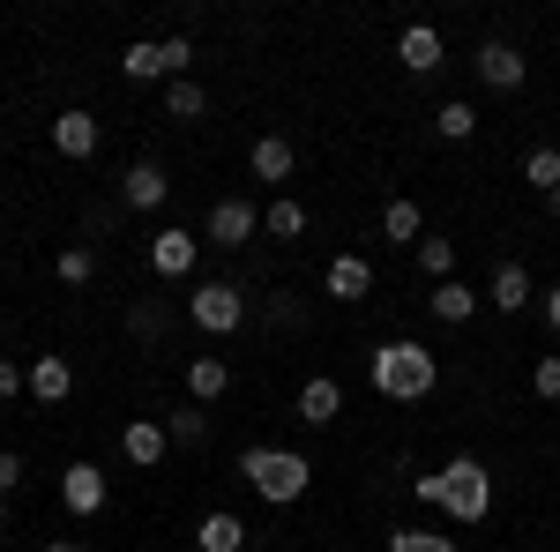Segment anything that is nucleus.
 I'll use <instances>...</instances> for the list:
<instances>
[{
  "mask_svg": "<svg viewBox=\"0 0 560 552\" xmlns=\"http://www.w3.org/2000/svg\"><path fill=\"white\" fill-rule=\"evenodd\" d=\"M411 493L433 501L441 515H456V522H486V515H493V470L478 463V456H448V463L433 470V478H419Z\"/></svg>",
  "mask_w": 560,
  "mask_h": 552,
  "instance_id": "obj_1",
  "label": "nucleus"
},
{
  "mask_svg": "<svg viewBox=\"0 0 560 552\" xmlns=\"http://www.w3.org/2000/svg\"><path fill=\"white\" fill-rule=\"evenodd\" d=\"M366 381L382 388V396H396V403H419V396L441 388V359H433L427 343L396 337V343H382V351L366 359Z\"/></svg>",
  "mask_w": 560,
  "mask_h": 552,
  "instance_id": "obj_2",
  "label": "nucleus"
},
{
  "mask_svg": "<svg viewBox=\"0 0 560 552\" xmlns=\"http://www.w3.org/2000/svg\"><path fill=\"white\" fill-rule=\"evenodd\" d=\"M240 478L255 485L261 501L284 508V501H300V493H306L314 470H306V456H292V448H247V456H240Z\"/></svg>",
  "mask_w": 560,
  "mask_h": 552,
  "instance_id": "obj_3",
  "label": "nucleus"
},
{
  "mask_svg": "<svg viewBox=\"0 0 560 552\" xmlns=\"http://www.w3.org/2000/svg\"><path fill=\"white\" fill-rule=\"evenodd\" d=\"M187 321L210 329V337H232V329L247 321V298L232 292V284H195V292H187Z\"/></svg>",
  "mask_w": 560,
  "mask_h": 552,
  "instance_id": "obj_4",
  "label": "nucleus"
},
{
  "mask_svg": "<svg viewBox=\"0 0 560 552\" xmlns=\"http://www.w3.org/2000/svg\"><path fill=\"white\" fill-rule=\"evenodd\" d=\"M255 232H261V210L240 202V195H224V202L210 210V247H247Z\"/></svg>",
  "mask_w": 560,
  "mask_h": 552,
  "instance_id": "obj_5",
  "label": "nucleus"
},
{
  "mask_svg": "<svg viewBox=\"0 0 560 552\" xmlns=\"http://www.w3.org/2000/svg\"><path fill=\"white\" fill-rule=\"evenodd\" d=\"M523 75H530V60L516 45H478V83L486 90H523Z\"/></svg>",
  "mask_w": 560,
  "mask_h": 552,
  "instance_id": "obj_6",
  "label": "nucleus"
},
{
  "mask_svg": "<svg viewBox=\"0 0 560 552\" xmlns=\"http://www.w3.org/2000/svg\"><path fill=\"white\" fill-rule=\"evenodd\" d=\"M195 255H202V239H195V232H158V239H150V269H158V277H187V269H195Z\"/></svg>",
  "mask_w": 560,
  "mask_h": 552,
  "instance_id": "obj_7",
  "label": "nucleus"
},
{
  "mask_svg": "<svg viewBox=\"0 0 560 552\" xmlns=\"http://www.w3.org/2000/svg\"><path fill=\"white\" fill-rule=\"evenodd\" d=\"M165 448H173V441H165V425H158V419H128L120 456H128L135 470H158V463H165Z\"/></svg>",
  "mask_w": 560,
  "mask_h": 552,
  "instance_id": "obj_8",
  "label": "nucleus"
},
{
  "mask_svg": "<svg viewBox=\"0 0 560 552\" xmlns=\"http://www.w3.org/2000/svg\"><path fill=\"white\" fill-rule=\"evenodd\" d=\"M60 501L75 515H97L105 508V470L97 463H68V478H60Z\"/></svg>",
  "mask_w": 560,
  "mask_h": 552,
  "instance_id": "obj_9",
  "label": "nucleus"
},
{
  "mask_svg": "<svg viewBox=\"0 0 560 552\" xmlns=\"http://www.w3.org/2000/svg\"><path fill=\"white\" fill-rule=\"evenodd\" d=\"M396 60H404L411 75H433V68H441V31H433V23H411V31L396 38Z\"/></svg>",
  "mask_w": 560,
  "mask_h": 552,
  "instance_id": "obj_10",
  "label": "nucleus"
},
{
  "mask_svg": "<svg viewBox=\"0 0 560 552\" xmlns=\"http://www.w3.org/2000/svg\"><path fill=\"white\" fill-rule=\"evenodd\" d=\"M52 150L60 157H97V120L90 113H60L52 120Z\"/></svg>",
  "mask_w": 560,
  "mask_h": 552,
  "instance_id": "obj_11",
  "label": "nucleus"
},
{
  "mask_svg": "<svg viewBox=\"0 0 560 552\" xmlns=\"http://www.w3.org/2000/svg\"><path fill=\"white\" fill-rule=\"evenodd\" d=\"M322 292H329V298H366V292H374V269H366L359 255H337V261H329V277H322Z\"/></svg>",
  "mask_w": 560,
  "mask_h": 552,
  "instance_id": "obj_12",
  "label": "nucleus"
},
{
  "mask_svg": "<svg viewBox=\"0 0 560 552\" xmlns=\"http://www.w3.org/2000/svg\"><path fill=\"white\" fill-rule=\"evenodd\" d=\"M247 165H255V179H269V187H277V179H292V165H300V157H292V142H284V134H261L255 150H247Z\"/></svg>",
  "mask_w": 560,
  "mask_h": 552,
  "instance_id": "obj_13",
  "label": "nucleus"
},
{
  "mask_svg": "<svg viewBox=\"0 0 560 552\" xmlns=\"http://www.w3.org/2000/svg\"><path fill=\"white\" fill-rule=\"evenodd\" d=\"M337 411H345V388L329 381V374H314V381L300 388V419H306V425H329Z\"/></svg>",
  "mask_w": 560,
  "mask_h": 552,
  "instance_id": "obj_14",
  "label": "nucleus"
},
{
  "mask_svg": "<svg viewBox=\"0 0 560 552\" xmlns=\"http://www.w3.org/2000/svg\"><path fill=\"white\" fill-rule=\"evenodd\" d=\"M493 306H501V314H516V306H530V269H523V261H493Z\"/></svg>",
  "mask_w": 560,
  "mask_h": 552,
  "instance_id": "obj_15",
  "label": "nucleus"
},
{
  "mask_svg": "<svg viewBox=\"0 0 560 552\" xmlns=\"http://www.w3.org/2000/svg\"><path fill=\"white\" fill-rule=\"evenodd\" d=\"M68 388H75V366L68 359H31V396L38 403H68Z\"/></svg>",
  "mask_w": 560,
  "mask_h": 552,
  "instance_id": "obj_16",
  "label": "nucleus"
},
{
  "mask_svg": "<svg viewBox=\"0 0 560 552\" xmlns=\"http://www.w3.org/2000/svg\"><path fill=\"white\" fill-rule=\"evenodd\" d=\"M120 202H128V210H158V202H165V172H158V165H128Z\"/></svg>",
  "mask_w": 560,
  "mask_h": 552,
  "instance_id": "obj_17",
  "label": "nucleus"
},
{
  "mask_svg": "<svg viewBox=\"0 0 560 552\" xmlns=\"http://www.w3.org/2000/svg\"><path fill=\"white\" fill-rule=\"evenodd\" d=\"M195 545H202V552H240V545H247V522H240V515H224V508H217V515H202V530H195Z\"/></svg>",
  "mask_w": 560,
  "mask_h": 552,
  "instance_id": "obj_18",
  "label": "nucleus"
},
{
  "mask_svg": "<svg viewBox=\"0 0 560 552\" xmlns=\"http://www.w3.org/2000/svg\"><path fill=\"white\" fill-rule=\"evenodd\" d=\"M224 388H232V366L224 359H187V396L195 403H217Z\"/></svg>",
  "mask_w": 560,
  "mask_h": 552,
  "instance_id": "obj_19",
  "label": "nucleus"
},
{
  "mask_svg": "<svg viewBox=\"0 0 560 552\" xmlns=\"http://www.w3.org/2000/svg\"><path fill=\"white\" fill-rule=\"evenodd\" d=\"M120 75H128V83H158V75H165V45L135 38L128 52H120Z\"/></svg>",
  "mask_w": 560,
  "mask_h": 552,
  "instance_id": "obj_20",
  "label": "nucleus"
},
{
  "mask_svg": "<svg viewBox=\"0 0 560 552\" xmlns=\"http://www.w3.org/2000/svg\"><path fill=\"white\" fill-rule=\"evenodd\" d=\"M433 314H441V321H471L478 314V292L471 284H456V277H448V284H433V298H427Z\"/></svg>",
  "mask_w": 560,
  "mask_h": 552,
  "instance_id": "obj_21",
  "label": "nucleus"
},
{
  "mask_svg": "<svg viewBox=\"0 0 560 552\" xmlns=\"http://www.w3.org/2000/svg\"><path fill=\"white\" fill-rule=\"evenodd\" d=\"M202 433H210L202 403H179V411H165V441H173V448H202Z\"/></svg>",
  "mask_w": 560,
  "mask_h": 552,
  "instance_id": "obj_22",
  "label": "nucleus"
},
{
  "mask_svg": "<svg viewBox=\"0 0 560 552\" xmlns=\"http://www.w3.org/2000/svg\"><path fill=\"white\" fill-rule=\"evenodd\" d=\"M523 179H530L538 195H553V187H560V150H553V142H538V150L523 157Z\"/></svg>",
  "mask_w": 560,
  "mask_h": 552,
  "instance_id": "obj_23",
  "label": "nucleus"
},
{
  "mask_svg": "<svg viewBox=\"0 0 560 552\" xmlns=\"http://www.w3.org/2000/svg\"><path fill=\"white\" fill-rule=\"evenodd\" d=\"M388 552H456V538H441V530H419V522H404V530H388Z\"/></svg>",
  "mask_w": 560,
  "mask_h": 552,
  "instance_id": "obj_24",
  "label": "nucleus"
},
{
  "mask_svg": "<svg viewBox=\"0 0 560 552\" xmlns=\"http://www.w3.org/2000/svg\"><path fill=\"white\" fill-rule=\"evenodd\" d=\"M202 105H210V97H202L195 75H179V83L165 90V113H173V120H202Z\"/></svg>",
  "mask_w": 560,
  "mask_h": 552,
  "instance_id": "obj_25",
  "label": "nucleus"
},
{
  "mask_svg": "<svg viewBox=\"0 0 560 552\" xmlns=\"http://www.w3.org/2000/svg\"><path fill=\"white\" fill-rule=\"evenodd\" d=\"M261 232H269V239H300L306 210H300V202H269V210H261Z\"/></svg>",
  "mask_w": 560,
  "mask_h": 552,
  "instance_id": "obj_26",
  "label": "nucleus"
},
{
  "mask_svg": "<svg viewBox=\"0 0 560 552\" xmlns=\"http://www.w3.org/2000/svg\"><path fill=\"white\" fill-rule=\"evenodd\" d=\"M419 269H427L433 284H448L456 277V239H419Z\"/></svg>",
  "mask_w": 560,
  "mask_h": 552,
  "instance_id": "obj_27",
  "label": "nucleus"
},
{
  "mask_svg": "<svg viewBox=\"0 0 560 552\" xmlns=\"http://www.w3.org/2000/svg\"><path fill=\"white\" fill-rule=\"evenodd\" d=\"M433 128H441V142H464V134L478 128V113H471V105H464V97H448V105L433 113Z\"/></svg>",
  "mask_w": 560,
  "mask_h": 552,
  "instance_id": "obj_28",
  "label": "nucleus"
},
{
  "mask_svg": "<svg viewBox=\"0 0 560 552\" xmlns=\"http://www.w3.org/2000/svg\"><path fill=\"white\" fill-rule=\"evenodd\" d=\"M419 224H427L419 202H388L382 210V239H419Z\"/></svg>",
  "mask_w": 560,
  "mask_h": 552,
  "instance_id": "obj_29",
  "label": "nucleus"
},
{
  "mask_svg": "<svg viewBox=\"0 0 560 552\" xmlns=\"http://www.w3.org/2000/svg\"><path fill=\"white\" fill-rule=\"evenodd\" d=\"M52 269H60V284H90V277H97V255H90V247H68Z\"/></svg>",
  "mask_w": 560,
  "mask_h": 552,
  "instance_id": "obj_30",
  "label": "nucleus"
},
{
  "mask_svg": "<svg viewBox=\"0 0 560 552\" xmlns=\"http://www.w3.org/2000/svg\"><path fill=\"white\" fill-rule=\"evenodd\" d=\"M530 388H538L546 403H560V359H538V366H530Z\"/></svg>",
  "mask_w": 560,
  "mask_h": 552,
  "instance_id": "obj_31",
  "label": "nucleus"
},
{
  "mask_svg": "<svg viewBox=\"0 0 560 552\" xmlns=\"http://www.w3.org/2000/svg\"><path fill=\"white\" fill-rule=\"evenodd\" d=\"M187 68H195V45H187V38H165V75H173V83H179Z\"/></svg>",
  "mask_w": 560,
  "mask_h": 552,
  "instance_id": "obj_32",
  "label": "nucleus"
},
{
  "mask_svg": "<svg viewBox=\"0 0 560 552\" xmlns=\"http://www.w3.org/2000/svg\"><path fill=\"white\" fill-rule=\"evenodd\" d=\"M15 485H23V456H15V448H0V501H8Z\"/></svg>",
  "mask_w": 560,
  "mask_h": 552,
  "instance_id": "obj_33",
  "label": "nucleus"
},
{
  "mask_svg": "<svg viewBox=\"0 0 560 552\" xmlns=\"http://www.w3.org/2000/svg\"><path fill=\"white\" fill-rule=\"evenodd\" d=\"M23 388H31V374H23L15 359H0V396H23Z\"/></svg>",
  "mask_w": 560,
  "mask_h": 552,
  "instance_id": "obj_34",
  "label": "nucleus"
},
{
  "mask_svg": "<svg viewBox=\"0 0 560 552\" xmlns=\"http://www.w3.org/2000/svg\"><path fill=\"white\" fill-rule=\"evenodd\" d=\"M538 306H546V321H553V337H560V284H553L546 298H538Z\"/></svg>",
  "mask_w": 560,
  "mask_h": 552,
  "instance_id": "obj_35",
  "label": "nucleus"
},
{
  "mask_svg": "<svg viewBox=\"0 0 560 552\" xmlns=\"http://www.w3.org/2000/svg\"><path fill=\"white\" fill-rule=\"evenodd\" d=\"M45 552H90V545H75V538H52V545H45Z\"/></svg>",
  "mask_w": 560,
  "mask_h": 552,
  "instance_id": "obj_36",
  "label": "nucleus"
},
{
  "mask_svg": "<svg viewBox=\"0 0 560 552\" xmlns=\"http://www.w3.org/2000/svg\"><path fill=\"white\" fill-rule=\"evenodd\" d=\"M546 210H553V216H560V187H553V195H546Z\"/></svg>",
  "mask_w": 560,
  "mask_h": 552,
  "instance_id": "obj_37",
  "label": "nucleus"
},
{
  "mask_svg": "<svg viewBox=\"0 0 560 552\" xmlns=\"http://www.w3.org/2000/svg\"><path fill=\"white\" fill-rule=\"evenodd\" d=\"M0 522H8V501H0Z\"/></svg>",
  "mask_w": 560,
  "mask_h": 552,
  "instance_id": "obj_38",
  "label": "nucleus"
}]
</instances>
